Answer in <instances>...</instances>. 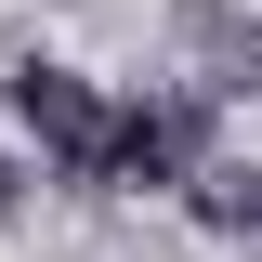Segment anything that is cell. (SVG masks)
Masks as SVG:
<instances>
[{
    "instance_id": "6da1fadb",
    "label": "cell",
    "mask_w": 262,
    "mask_h": 262,
    "mask_svg": "<svg viewBox=\"0 0 262 262\" xmlns=\"http://www.w3.org/2000/svg\"><path fill=\"white\" fill-rule=\"evenodd\" d=\"M13 118L39 131V158H53L66 184H105V158H118V105H105L79 66H27V79H13Z\"/></svg>"
},
{
    "instance_id": "7a4b0ae2",
    "label": "cell",
    "mask_w": 262,
    "mask_h": 262,
    "mask_svg": "<svg viewBox=\"0 0 262 262\" xmlns=\"http://www.w3.org/2000/svg\"><path fill=\"white\" fill-rule=\"evenodd\" d=\"M196 158H210V92H158V105H118L105 184H184Z\"/></svg>"
},
{
    "instance_id": "3957f363",
    "label": "cell",
    "mask_w": 262,
    "mask_h": 262,
    "mask_svg": "<svg viewBox=\"0 0 262 262\" xmlns=\"http://www.w3.org/2000/svg\"><path fill=\"white\" fill-rule=\"evenodd\" d=\"M184 53H196V79L184 92H262V13H223V0H184Z\"/></svg>"
},
{
    "instance_id": "277c9868",
    "label": "cell",
    "mask_w": 262,
    "mask_h": 262,
    "mask_svg": "<svg viewBox=\"0 0 262 262\" xmlns=\"http://www.w3.org/2000/svg\"><path fill=\"white\" fill-rule=\"evenodd\" d=\"M184 196H196V223H210V236H262V170L196 158V170H184Z\"/></svg>"
},
{
    "instance_id": "5b68a950",
    "label": "cell",
    "mask_w": 262,
    "mask_h": 262,
    "mask_svg": "<svg viewBox=\"0 0 262 262\" xmlns=\"http://www.w3.org/2000/svg\"><path fill=\"white\" fill-rule=\"evenodd\" d=\"M13 196H27V170H13V158H0V223H13Z\"/></svg>"
}]
</instances>
